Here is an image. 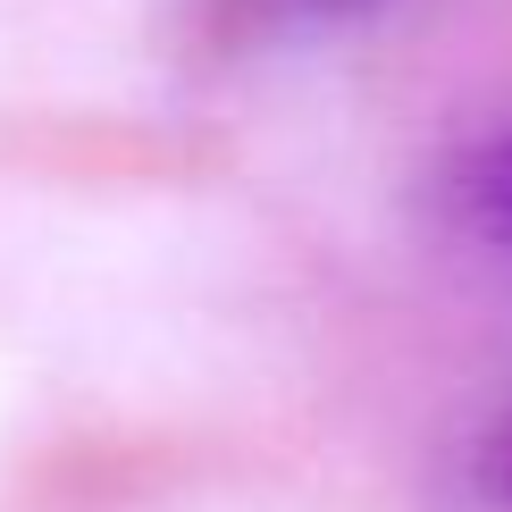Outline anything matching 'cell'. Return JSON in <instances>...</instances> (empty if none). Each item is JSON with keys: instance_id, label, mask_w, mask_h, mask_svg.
Listing matches in <instances>:
<instances>
[{"instance_id": "obj_1", "label": "cell", "mask_w": 512, "mask_h": 512, "mask_svg": "<svg viewBox=\"0 0 512 512\" xmlns=\"http://www.w3.org/2000/svg\"><path fill=\"white\" fill-rule=\"evenodd\" d=\"M194 219L17 202L0 210V286L118 387H168L194 361Z\"/></svg>"}, {"instance_id": "obj_2", "label": "cell", "mask_w": 512, "mask_h": 512, "mask_svg": "<svg viewBox=\"0 0 512 512\" xmlns=\"http://www.w3.org/2000/svg\"><path fill=\"white\" fill-rule=\"evenodd\" d=\"M9 420H17V361L0 353V437H9Z\"/></svg>"}]
</instances>
